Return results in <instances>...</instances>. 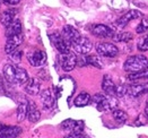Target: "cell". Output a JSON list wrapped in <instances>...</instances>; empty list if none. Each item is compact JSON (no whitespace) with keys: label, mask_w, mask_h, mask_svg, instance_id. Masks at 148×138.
Returning a JSON list of instances; mask_svg holds the SVG:
<instances>
[{"label":"cell","mask_w":148,"mask_h":138,"mask_svg":"<svg viewBox=\"0 0 148 138\" xmlns=\"http://www.w3.org/2000/svg\"><path fill=\"white\" fill-rule=\"evenodd\" d=\"M61 35H62V38L66 40V42H67L69 45H73V43L80 36V33L78 32V30H76L75 27H73V26L66 25L63 28H62Z\"/></svg>","instance_id":"cell-12"},{"label":"cell","mask_w":148,"mask_h":138,"mask_svg":"<svg viewBox=\"0 0 148 138\" xmlns=\"http://www.w3.org/2000/svg\"><path fill=\"white\" fill-rule=\"evenodd\" d=\"M27 118L31 122H37L41 118V112L37 109L36 104L34 102H28V113H27Z\"/></svg>","instance_id":"cell-19"},{"label":"cell","mask_w":148,"mask_h":138,"mask_svg":"<svg viewBox=\"0 0 148 138\" xmlns=\"http://www.w3.org/2000/svg\"><path fill=\"white\" fill-rule=\"evenodd\" d=\"M23 43V35L18 34V35H12L7 38V42L5 45V51L7 54H10L12 52L17 50V48Z\"/></svg>","instance_id":"cell-14"},{"label":"cell","mask_w":148,"mask_h":138,"mask_svg":"<svg viewBox=\"0 0 148 138\" xmlns=\"http://www.w3.org/2000/svg\"><path fill=\"white\" fill-rule=\"evenodd\" d=\"M128 79L130 80H139V79H148V69L139 73H132L128 75Z\"/></svg>","instance_id":"cell-27"},{"label":"cell","mask_w":148,"mask_h":138,"mask_svg":"<svg viewBox=\"0 0 148 138\" xmlns=\"http://www.w3.org/2000/svg\"><path fill=\"white\" fill-rule=\"evenodd\" d=\"M27 113H28V102L24 101V102L19 103V105L17 108V120L19 122L24 121L27 118Z\"/></svg>","instance_id":"cell-23"},{"label":"cell","mask_w":148,"mask_h":138,"mask_svg":"<svg viewBox=\"0 0 148 138\" xmlns=\"http://www.w3.org/2000/svg\"><path fill=\"white\" fill-rule=\"evenodd\" d=\"M19 1H21V0H3V2H5V3H7V5H12V6L17 5Z\"/></svg>","instance_id":"cell-34"},{"label":"cell","mask_w":148,"mask_h":138,"mask_svg":"<svg viewBox=\"0 0 148 138\" xmlns=\"http://www.w3.org/2000/svg\"><path fill=\"white\" fill-rule=\"evenodd\" d=\"M22 129L17 126H3L0 124V138H17Z\"/></svg>","instance_id":"cell-13"},{"label":"cell","mask_w":148,"mask_h":138,"mask_svg":"<svg viewBox=\"0 0 148 138\" xmlns=\"http://www.w3.org/2000/svg\"><path fill=\"white\" fill-rule=\"evenodd\" d=\"M112 115H113V119L119 124H123L128 119V114L122 110H118V109L112 111Z\"/></svg>","instance_id":"cell-25"},{"label":"cell","mask_w":148,"mask_h":138,"mask_svg":"<svg viewBox=\"0 0 148 138\" xmlns=\"http://www.w3.org/2000/svg\"><path fill=\"white\" fill-rule=\"evenodd\" d=\"M90 32H92L93 35L102 38H110L114 36V31L112 30L111 27H109V26L106 25H103V24L93 25L90 27Z\"/></svg>","instance_id":"cell-10"},{"label":"cell","mask_w":148,"mask_h":138,"mask_svg":"<svg viewBox=\"0 0 148 138\" xmlns=\"http://www.w3.org/2000/svg\"><path fill=\"white\" fill-rule=\"evenodd\" d=\"M77 56L71 51H69L68 53L60 54V63L64 71H71L77 65Z\"/></svg>","instance_id":"cell-8"},{"label":"cell","mask_w":148,"mask_h":138,"mask_svg":"<svg viewBox=\"0 0 148 138\" xmlns=\"http://www.w3.org/2000/svg\"><path fill=\"white\" fill-rule=\"evenodd\" d=\"M85 59H86V63H88V65H90L93 67H96V68H99V69L103 68V62H102V60H101V58L99 56L89 54V56L85 57Z\"/></svg>","instance_id":"cell-24"},{"label":"cell","mask_w":148,"mask_h":138,"mask_svg":"<svg viewBox=\"0 0 148 138\" xmlns=\"http://www.w3.org/2000/svg\"><path fill=\"white\" fill-rule=\"evenodd\" d=\"M18 34H22V24H21V22L18 19H15L12 25H9L7 27L6 35H7V38H9V36L18 35Z\"/></svg>","instance_id":"cell-21"},{"label":"cell","mask_w":148,"mask_h":138,"mask_svg":"<svg viewBox=\"0 0 148 138\" xmlns=\"http://www.w3.org/2000/svg\"><path fill=\"white\" fill-rule=\"evenodd\" d=\"M137 49L140 52H145L148 50V36H141L137 43Z\"/></svg>","instance_id":"cell-28"},{"label":"cell","mask_w":148,"mask_h":138,"mask_svg":"<svg viewBox=\"0 0 148 138\" xmlns=\"http://www.w3.org/2000/svg\"><path fill=\"white\" fill-rule=\"evenodd\" d=\"M125 94H128V86L127 85H116L115 86V96L122 97Z\"/></svg>","instance_id":"cell-29"},{"label":"cell","mask_w":148,"mask_h":138,"mask_svg":"<svg viewBox=\"0 0 148 138\" xmlns=\"http://www.w3.org/2000/svg\"><path fill=\"white\" fill-rule=\"evenodd\" d=\"M123 68L129 74L148 69V59L144 56H131L124 61Z\"/></svg>","instance_id":"cell-3"},{"label":"cell","mask_w":148,"mask_h":138,"mask_svg":"<svg viewBox=\"0 0 148 138\" xmlns=\"http://www.w3.org/2000/svg\"><path fill=\"white\" fill-rule=\"evenodd\" d=\"M50 41L51 43L54 45V48L60 52V54L63 53H68L70 49H69V44L66 42V40L62 38L61 33H58V32H54L52 34H50Z\"/></svg>","instance_id":"cell-5"},{"label":"cell","mask_w":148,"mask_h":138,"mask_svg":"<svg viewBox=\"0 0 148 138\" xmlns=\"http://www.w3.org/2000/svg\"><path fill=\"white\" fill-rule=\"evenodd\" d=\"M41 102H42V105L45 110H50L53 108L54 105V95L52 93L51 89H44L42 93H41Z\"/></svg>","instance_id":"cell-15"},{"label":"cell","mask_w":148,"mask_h":138,"mask_svg":"<svg viewBox=\"0 0 148 138\" xmlns=\"http://www.w3.org/2000/svg\"><path fill=\"white\" fill-rule=\"evenodd\" d=\"M27 60L33 67H41L47 62V53L42 50H33L27 53Z\"/></svg>","instance_id":"cell-7"},{"label":"cell","mask_w":148,"mask_h":138,"mask_svg":"<svg viewBox=\"0 0 148 138\" xmlns=\"http://www.w3.org/2000/svg\"><path fill=\"white\" fill-rule=\"evenodd\" d=\"M147 30H148V27L146 25H145V24H144L143 22H141V23H140L139 25L137 26L136 32L138 33V34H143V33H144V32H146Z\"/></svg>","instance_id":"cell-32"},{"label":"cell","mask_w":148,"mask_h":138,"mask_svg":"<svg viewBox=\"0 0 148 138\" xmlns=\"http://www.w3.org/2000/svg\"><path fill=\"white\" fill-rule=\"evenodd\" d=\"M113 38L116 42H129L134 38V35L130 32H122V33H119V34L114 35Z\"/></svg>","instance_id":"cell-26"},{"label":"cell","mask_w":148,"mask_h":138,"mask_svg":"<svg viewBox=\"0 0 148 138\" xmlns=\"http://www.w3.org/2000/svg\"><path fill=\"white\" fill-rule=\"evenodd\" d=\"M140 17H143V14L140 13L139 10H137V9H132V10H129L128 13L124 14L121 18H119L115 22V25L118 26L119 28H122L125 25H128L131 21H135V19L140 18Z\"/></svg>","instance_id":"cell-11"},{"label":"cell","mask_w":148,"mask_h":138,"mask_svg":"<svg viewBox=\"0 0 148 138\" xmlns=\"http://www.w3.org/2000/svg\"><path fill=\"white\" fill-rule=\"evenodd\" d=\"M96 51H97V53L99 56L108 57V58H114L119 53L116 45H114L113 43H109V42L97 43L96 44Z\"/></svg>","instance_id":"cell-4"},{"label":"cell","mask_w":148,"mask_h":138,"mask_svg":"<svg viewBox=\"0 0 148 138\" xmlns=\"http://www.w3.org/2000/svg\"><path fill=\"white\" fill-rule=\"evenodd\" d=\"M90 101H92V97H90V95L88 94V93H80L76 99H75L74 103L76 106H78V108H84V106H86L88 105L89 103H90Z\"/></svg>","instance_id":"cell-22"},{"label":"cell","mask_w":148,"mask_h":138,"mask_svg":"<svg viewBox=\"0 0 148 138\" xmlns=\"http://www.w3.org/2000/svg\"><path fill=\"white\" fill-rule=\"evenodd\" d=\"M64 138H86L85 134H75V133H69L67 136H64Z\"/></svg>","instance_id":"cell-33"},{"label":"cell","mask_w":148,"mask_h":138,"mask_svg":"<svg viewBox=\"0 0 148 138\" xmlns=\"http://www.w3.org/2000/svg\"><path fill=\"white\" fill-rule=\"evenodd\" d=\"M15 10H6L1 14L0 16V22L1 24L5 26V27H8L9 25H12L15 21Z\"/></svg>","instance_id":"cell-20"},{"label":"cell","mask_w":148,"mask_h":138,"mask_svg":"<svg viewBox=\"0 0 148 138\" xmlns=\"http://www.w3.org/2000/svg\"><path fill=\"white\" fill-rule=\"evenodd\" d=\"M61 129L75 133V134H83L84 133V122L80 120H73V119H67L61 124Z\"/></svg>","instance_id":"cell-9"},{"label":"cell","mask_w":148,"mask_h":138,"mask_svg":"<svg viewBox=\"0 0 148 138\" xmlns=\"http://www.w3.org/2000/svg\"><path fill=\"white\" fill-rule=\"evenodd\" d=\"M10 58H12V60L15 61V62H18L19 60H21V58H22V52H19V51H14V52H12L10 54Z\"/></svg>","instance_id":"cell-31"},{"label":"cell","mask_w":148,"mask_h":138,"mask_svg":"<svg viewBox=\"0 0 148 138\" xmlns=\"http://www.w3.org/2000/svg\"><path fill=\"white\" fill-rule=\"evenodd\" d=\"M73 48H74V50L76 51L77 53H79V54H86V53H88L89 51L92 50L93 43H92V41L88 38L80 35V36L73 43Z\"/></svg>","instance_id":"cell-6"},{"label":"cell","mask_w":148,"mask_h":138,"mask_svg":"<svg viewBox=\"0 0 148 138\" xmlns=\"http://www.w3.org/2000/svg\"><path fill=\"white\" fill-rule=\"evenodd\" d=\"M90 103L101 112L103 111H113L116 109L119 102L115 95H103V94H95Z\"/></svg>","instance_id":"cell-2"},{"label":"cell","mask_w":148,"mask_h":138,"mask_svg":"<svg viewBox=\"0 0 148 138\" xmlns=\"http://www.w3.org/2000/svg\"><path fill=\"white\" fill-rule=\"evenodd\" d=\"M145 93H148V83L147 84H135V85L128 86V94L132 97L141 96Z\"/></svg>","instance_id":"cell-16"},{"label":"cell","mask_w":148,"mask_h":138,"mask_svg":"<svg viewBox=\"0 0 148 138\" xmlns=\"http://www.w3.org/2000/svg\"><path fill=\"white\" fill-rule=\"evenodd\" d=\"M115 84L112 80L111 76L105 75L103 77V82H102V89L104 91V93L106 95H115Z\"/></svg>","instance_id":"cell-17"},{"label":"cell","mask_w":148,"mask_h":138,"mask_svg":"<svg viewBox=\"0 0 148 138\" xmlns=\"http://www.w3.org/2000/svg\"><path fill=\"white\" fill-rule=\"evenodd\" d=\"M3 76L8 83L14 85H24L28 82L27 71L14 63H7L3 67Z\"/></svg>","instance_id":"cell-1"},{"label":"cell","mask_w":148,"mask_h":138,"mask_svg":"<svg viewBox=\"0 0 148 138\" xmlns=\"http://www.w3.org/2000/svg\"><path fill=\"white\" fill-rule=\"evenodd\" d=\"M40 89H41V84L40 82L37 80L36 78H31L27 83H26V86H25V92L28 94V95H32V96H35L40 93Z\"/></svg>","instance_id":"cell-18"},{"label":"cell","mask_w":148,"mask_h":138,"mask_svg":"<svg viewBox=\"0 0 148 138\" xmlns=\"http://www.w3.org/2000/svg\"><path fill=\"white\" fill-rule=\"evenodd\" d=\"M145 114L147 115V118H148V101H147V103H146V108H145Z\"/></svg>","instance_id":"cell-35"},{"label":"cell","mask_w":148,"mask_h":138,"mask_svg":"<svg viewBox=\"0 0 148 138\" xmlns=\"http://www.w3.org/2000/svg\"><path fill=\"white\" fill-rule=\"evenodd\" d=\"M147 120H148V118H147V115L145 114H140L139 117H138V119H137L136 121H135V125L136 126H144V125H146L147 124Z\"/></svg>","instance_id":"cell-30"}]
</instances>
